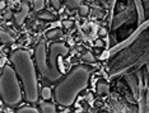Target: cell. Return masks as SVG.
I'll use <instances>...</instances> for the list:
<instances>
[{"label":"cell","instance_id":"6da1fadb","mask_svg":"<svg viewBox=\"0 0 149 113\" xmlns=\"http://www.w3.org/2000/svg\"><path fill=\"white\" fill-rule=\"evenodd\" d=\"M92 67L87 65H77L64 79H61L54 90V98L56 103L63 107H70L74 104L78 94L87 89L89 83Z\"/></svg>","mask_w":149,"mask_h":113},{"label":"cell","instance_id":"7a4b0ae2","mask_svg":"<svg viewBox=\"0 0 149 113\" xmlns=\"http://www.w3.org/2000/svg\"><path fill=\"white\" fill-rule=\"evenodd\" d=\"M9 60L13 64V67H14L18 78L21 79L23 90H24V99L29 103L38 102V79H37L36 66L33 64L31 53L27 50L19 49L13 51Z\"/></svg>","mask_w":149,"mask_h":113},{"label":"cell","instance_id":"3957f363","mask_svg":"<svg viewBox=\"0 0 149 113\" xmlns=\"http://www.w3.org/2000/svg\"><path fill=\"white\" fill-rule=\"evenodd\" d=\"M0 98L10 108L18 107L23 101L21 81L12 65H4L0 73Z\"/></svg>","mask_w":149,"mask_h":113},{"label":"cell","instance_id":"277c9868","mask_svg":"<svg viewBox=\"0 0 149 113\" xmlns=\"http://www.w3.org/2000/svg\"><path fill=\"white\" fill-rule=\"evenodd\" d=\"M35 61H36V65H37V69H38V71L41 73V75L45 79H47L49 81H57L59 80L49 67L47 55H46V41L45 40H41L38 42V44L36 46Z\"/></svg>","mask_w":149,"mask_h":113},{"label":"cell","instance_id":"5b68a950","mask_svg":"<svg viewBox=\"0 0 149 113\" xmlns=\"http://www.w3.org/2000/svg\"><path fill=\"white\" fill-rule=\"evenodd\" d=\"M69 53V47L66 46L65 43H52L51 47H50V52H49V57H47V62H49V67L50 70L54 73V75L59 79H61L63 73L56 67L57 65V57L59 56H65V55Z\"/></svg>","mask_w":149,"mask_h":113},{"label":"cell","instance_id":"8992f818","mask_svg":"<svg viewBox=\"0 0 149 113\" xmlns=\"http://www.w3.org/2000/svg\"><path fill=\"white\" fill-rule=\"evenodd\" d=\"M28 13H29V5H28V3L23 1L22 4H21V10L14 14V20H15L17 24L22 26L23 22H24V19L27 18V15H28Z\"/></svg>","mask_w":149,"mask_h":113},{"label":"cell","instance_id":"52a82bcc","mask_svg":"<svg viewBox=\"0 0 149 113\" xmlns=\"http://www.w3.org/2000/svg\"><path fill=\"white\" fill-rule=\"evenodd\" d=\"M40 111L43 113H55L56 112V105L52 103H49L47 101H41L38 102Z\"/></svg>","mask_w":149,"mask_h":113},{"label":"cell","instance_id":"ba28073f","mask_svg":"<svg viewBox=\"0 0 149 113\" xmlns=\"http://www.w3.org/2000/svg\"><path fill=\"white\" fill-rule=\"evenodd\" d=\"M15 41L14 37H12L8 32L5 31H0V42L3 44H6V43H13Z\"/></svg>","mask_w":149,"mask_h":113},{"label":"cell","instance_id":"9c48e42d","mask_svg":"<svg viewBox=\"0 0 149 113\" xmlns=\"http://www.w3.org/2000/svg\"><path fill=\"white\" fill-rule=\"evenodd\" d=\"M61 35H63V32H61L60 28H52V29L47 31L46 38L47 40H55V38H57V37H60Z\"/></svg>","mask_w":149,"mask_h":113},{"label":"cell","instance_id":"30bf717a","mask_svg":"<svg viewBox=\"0 0 149 113\" xmlns=\"http://www.w3.org/2000/svg\"><path fill=\"white\" fill-rule=\"evenodd\" d=\"M41 97H42L43 101H50V99H51V97H54V93H52L51 88L43 87V88L41 89Z\"/></svg>","mask_w":149,"mask_h":113},{"label":"cell","instance_id":"8fae6325","mask_svg":"<svg viewBox=\"0 0 149 113\" xmlns=\"http://www.w3.org/2000/svg\"><path fill=\"white\" fill-rule=\"evenodd\" d=\"M46 0H33V10L35 12H41L45 8Z\"/></svg>","mask_w":149,"mask_h":113},{"label":"cell","instance_id":"7c38bea8","mask_svg":"<svg viewBox=\"0 0 149 113\" xmlns=\"http://www.w3.org/2000/svg\"><path fill=\"white\" fill-rule=\"evenodd\" d=\"M18 112H19V113H38L40 109L32 107V105H24V107H21V108H19Z\"/></svg>","mask_w":149,"mask_h":113},{"label":"cell","instance_id":"4fadbf2b","mask_svg":"<svg viewBox=\"0 0 149 113\" xmlns=\"http://www.w3.org/2000/svg\"><path fill=\"white\" fill-rule=\"evenodd\" d=\"M97 92H98V94L108 93V85L104 83V81H100V83L97 84Z\"/></svg>","mask_w":149,"mask_h":113},{"label":"cell","instance_id":"5bb4252c","mask_svg":"<svg viewBox=\"0 0 149 113\" xmlns=\"http://www.w3.org/2000/svg\"><path fill=\"white\" fill-rule=\"evenodd\" d=\"M82 60L86 61V62H91V64H94L96 62V57L92 55V52H89V51H87V52H84L82 55Z\"/></svg>","mask_w":149,"mask_h":113},{"label":"cell","instance_id":"9a60e30c","mask_svg":"<svg viewBox=\"0 0 149 113\" xmlns=\"http://www.w3.org/2000/svg\"><path fill=\"white\" fill-rule=\"evenodd\" d=\"M38 18L42 19V20H54L55 19V15L51 14L50 12H42L38 14Z\"/></svg>","mask_w":149,"mask_h":113},{"label":"cell","instance_id":"2e32d148","mask_svg":"<svg viewBox=\"0 0 149 113\" xmlns=\"http://www.w3.org/2000/svg\"><path fill=\"white\" fill-rule=\"evenodd\" d=\"M79 13H80V15H88V13H89V6L82 4L79 6Z\"/></svg>","mask_w":149,"mask_h":113},{"label":"cell","instance_id":"e0dca14e","mask_svg":"<svg viewBox=\"0 0 149 113\" xmlns=\"http://www.w3.org/2000/svg\"><path fill=\"white\" fill-rule=\"evenodd\" d=\"M50 4L56 10H60V8H61V1L60 0H50Z\"/></svg>","mask_w":149,"mask_h":113},{"label":"cell","instance_id":"ac0fdd59","mask_svg":"<svg viewBox=\"0 0 149 113\" xmlns=\"http://www.w3.org/2000/svg\"><path fill=\"white\" fill-rule=\"evenodd\" d=\"M74 23L72 22V20H63V26L65 27V28H72Z\"/></svg>","mask_w":149,"mask_h":113},{"label":"cell","instance_id":"d6986e66","mask_svg":"<svg viewBox=\"0 0 149 113\" xmlns=\"http://www.w3.org/2000/svg\"><path fill=\"white\" fill-rule=\"evenodd\" d=\"M94 44H96L97 47H103L104 46V41L103 40H96V42H94Z\"/></svg>","mask_w":149,"mask_h":113},{"label":"cell","instance_id":"ffe728a7","mask_svg":"<svg viewBox=\"0 0 149 113\" xmlns=\"http://www.w3.org/2000/svg\"><path fill=\"white\" fill-rule=\"evenodd\" d=\"M98 35H100L101 37H106V36H107V31H106V28H101L100 31H98Z\"/></svg>","mask_w":149,"mask_h":113},{"label":"cell","instance_id":"44dd1931","mask_svg":"<svg viewBox=\"0 0 149 113\" xmlns=\"http://www.w3.org/2000/svg\"><path fill=\"white\" fill-rule=\"evenodd\" d=\"M12 17H13V14H12L10 12H6L5 14H4V19H10Z\"/></svg>","mask_w":149,"mask_h":113},{"label":"cell","instance_id":"7402d4cb","mask_svg":"<svg viewBox=\"0 0 149 113\" xmlns=\"http://www.w3.org/2000/svg\"><path fill=\"white\" fill-rule=\"evenodd\" d=\"M6 6V3H5V0H0V10L1 9H4Z\"/></svg>","mask_w":149,"mask_h":113}]
</instances>
